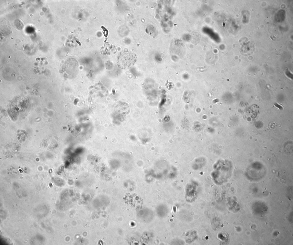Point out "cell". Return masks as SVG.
<instances>
[{"label":"cell","instance_id":"6da1fadb","mask_svg":"<svg viewBox=\"0 0 293 245\" xmlns=\"http://www.w3.org/2000/svg\"><path fill=\"white\" fill-rule=\"evenodd\" d=\"M137 60L136 55L131 51H122L118 54L117 59L118 67L122 69H128L132 67Z\"/></svg>","mask_w":293,"mask_h":245}]
</instances>
